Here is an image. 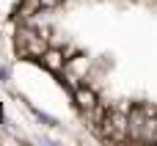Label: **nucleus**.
<instances>
[{
	"label": "nucleus",
	"instance_id": "nucleus-1",
	"mask_svg": "<svg viewBox=\"0 0 157 146\" xmlns=\"http://www.w3.org/2000/svg\"><path fill=\"white\" fill-rule=\"evenodd\" d=\"M75 99H77V105L86 108V110L97 108V94H94L88 86H77V88H75Z\"/></svg>",
	"mask_w": 157,
	"mask_h": 146
},
{
	"label": "nucleus",
	"instance_id": "nucleus-3",
	"mask_svg": "<svg viewBox=\"0 0 157 146\" xmlns=\"http://www.w3.org/2000/svg\"><path fill=\"white\" fill-rule=\"evenodd\" d=\"M55 3H58V0H41V6H44V8H50V6H55Z\"/></svg>",
	"mask_w": 157,
	"mask_h": 146
},
{
	"label": "nucleus",
	"instance_id": "nucleus-2",
	"mask_svg": "<svg viewBox=\"0 0 157 146\" xmlns=\"http://www.w3.org/2000/svg\"><path fill=\"white\" fill-rule=\"evenodd\" d=\"M41 63H44L47 69L58 72V69H63V52H58V50H47V52L41 55Z\"/></svg>",
	"mask_w": 157,
	"mask_h": 146
}]
</instances>
